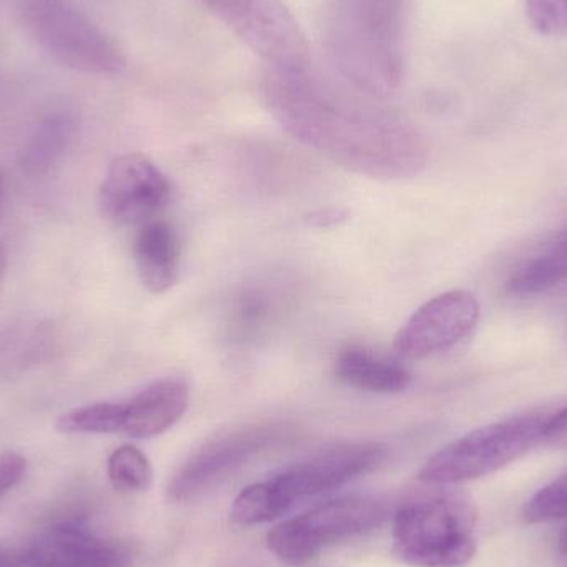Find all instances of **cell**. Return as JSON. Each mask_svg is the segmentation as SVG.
I'll list each match as a JSON object with an SVG mask.
<instances>
[{"label":"cell","instance_id":"cell-13","mask_svg":"<svg viewBox=\"0 0 567 567\" xmlns=\"http://www.w3.org/2000/svg\"><path fill=\"white\" fill-rule=\"evenodd\" d=\"M189 389L183 380L162 379L122 402L120 435L153 439L168 432L185 415Z\"/></svg>","mask_w":567,"mask_h":567},{"label":"cell","instance_id":"cell-5","mask_svg":"<svg viewBox=\"0 0 567 567\" xmlns=\"http://www.w3.org/2000/svg\"><path fill=\"white\" fill-rule=\"evenodd\" d=\"M548 419V413H528L473 430L430 456L419 478L452 486L493 475L542 445Z\"/></svg>","mask_w":567,"mask_h":567},{"label":"cell","instance_id":"cell-4","mask_svg":"<svg viewBox=\"0 0 567 567\" xmlns=\"http://www.w3.org/2000/svg\"><path fill=\"white\" fill-rule=\"evenodd\" d=\"M476 508L458 492L409 503L393 519V555L416 567H465L476 555Z\"/></svg>","mask_w":567,"mask_h":567},{"label":"cell","instance_id":"cell-16","mask_svg":"<svg viewBox=\"0 0 567 567\" xmlns=\"http://www.w3.org/2000/svg\"><path fill=\"white\" fill-rule=\"evenodd\" d=\"M75 123L69 113L45 116L33 130L20 152V166L30 176L45 175L65 152Z\"/></svg>","mask_w":567,"mask_h":567},{"label":"cell","instance_id":"cell-2","mask_svg":"<svg viewBox=\"0 0 567 567\" xmlns=\"http://www.w3.org/2000/svg\"><path fill=\"white\" fill-rule=\"evenodd\" d=\"M412 0H330L323 42L347 85L383 100L406 75Z\"/></svg>","mask_w":567,"mask_h":567},{"label":"cell","instance_id":"cell-20","mask_svg":"<svg viewBox=\"0 0 567 567\" xmlns=\"http://www.w3.org/2000/svg\"><path fill=\"white\" fill-rule=\"evenodd\" d=\"M523 518L529 525H542L567 518V473L543 486L528 499Z\"/></svg>","mask_w":567,"mask_h":567},{"label":"cell","instance_id":"cell-27","mask_svg":"<svg viewBox=\"0 0 567 567\" xmlns=\"http://www.w3.org/2000/svg\"><path fill=\"white\" fill-rule=\"evenodd\" d=\"M0 203H2V175H0Z\"/></svg>","mask_w":567,"mask_h":567},{"label":"cell","instance_id":"cell-1","mask_svg":"<svg viewBox=\"0 0 567 567\" xmlns=\"http://www.w3.org/2000/svg\"><path fill=\"white\" fill-rule=\"evenodd\" d=\"M262 96L293 140L350 172L406 179L429 162L425 140L409 120L363 93L322 82L312 69H266Z\"/></svg>","mask_w":567,"mask_h":567},{"label":"cell","instance_id":"cell-15","mask_svg":"<svg viewBox=\"0 0 567 567\" xmlns=\"http://www.w3.org/2000/svg\"><path fill=\"white\" fill-rule=\"evenodd\" d=\"M336 375L346 385L370 393L403 392L412 382V375L399 360L383 359L359 346L340 350Z\"/></svg>","mask_w":567,"mask_h":567},{"label":"cell","instance_id":"cell-24","mask_svg":"<svg viewBox=\"0 0 567 567\" xmlns=\"http://www.w3.org/2000/svg\"><path fill=\"white\" fill-rule=\"evenodd\" d=\"M0 567H25L20 556H13L12 553L0 548Z\"/></svg>","mask_w":567,"mask_h":567},{"label":"cell","instance_id":"cell-12","mask_svg":"<svg viewBox=\"0 0 567 567\" xmlns=\"http://www.w3.org/2000/svg\"><path fill=\"white\" fill-rule=\"evenodd\" d=\"M27 567H128L130 555L118 543L89 529L60 525L40 533L22 556Z\"/></svg>","mask_w":567,"mask_h":567},{"label":"cell","instance_id":"cell-19","mask_svg":"<svg viewBox=\"0 0 567 567\" xmlns=\"http://www.w3.org/2000/svg\"><path fill=\"white\" fill-rule=\"evenodd\" d=\"M109 478L122 492H145L152 485V465L145 453L136 446H120L110 455Z\"/></svg>","mask_w":567,"mask_h":567},{"label":"cell","instance_id":"cell-23","mask_svg":"<svg viewBox=\"0 0 567 567\" xmlns=\"http://www.w3.org/2000/svg\"><path fill=\"white\" fill-rule=\"evenodd\" d=\"M342 219H346V213L340 212V209H327V212L313 215L310 223L322 228V226L339 225Z\"/></svg>","mask_w":567,"mask_h":567},{"label":"cell","instance_id":"cell-9","mask_svg":"<svg viewBox=\"0 0 567 567\" xmlns=\"http://www.w3.org/2000/svg\"><path fill=\"white\" fill-rule=\"evenodd\" d=\"M287 430L276 423H256L229 430L196 450L173 476L169 495L176 502L199 498L235 475L259 453L278 445Z\"/></svg>","mask_w":567,"mask_h":567},{"label":"cell","instance_id":"cell-10","mask_svg":"<svg viewBox=\"0 0 567 567\" xmlns=\"http://www.w3.org/2000/svg\"><path fill=\"white\" fill-rule=\"evenodd\" d=\"M168 176L146 156L130 153L113 159L99 192L102 215L123 226H143L172 203Z\"/></svg>","mask_w":567,"mask_h":567},{"label":"cell","instance_id":"cell-7","mask_svg":"<svg viewBox=\"0 0 567 567\" xmlns=\"http://www.w3.org/2000/svg\"><path fill=\"white\" fill-rule=\"evenodd\" d=\"M386 515V503L379 496H346L276 526L268 535V546L281 561L300 566L329 546L373 532Z\"/></svg>","mask_w":567,"mask_h":567},{"label":"cell","instance_id":"cell-18","mask_svg":"<svg viewBox=\"0 0 567 567\" xmlns=\"http://www.w3.org/2000/svg\"><path fill=\"white\" fill-rule=\"evenodd\" d=\"M122 402H100L63 413L55 429L65 435H120Z\"/></svg>","mask_w":567,"mask_h":567},{"label":"cell","instance_id":"cell-17","mask_svg":"<svg viewBox=\"0 0 567 567\" xmlns=\"http://www.w3.org/2000/svg\"><path fill=\"white\" fill-rule=\"evenodd\" d=\"M567 281V229L542 255L522 266L508 281L509 293L526 297L548 292Z\"/></svg>","mask_w":567,"mask_h":567},{"label":"cell","instance_id":"cell-26","mask_svg":"<svg viewBox=\"0 0 567 567\" xmlns=\"http://www.w3.org/2000/svg\"><path fill=\"white\" fill-rule=\"evenodd\" d=\"M7 262H9V256H7L6 248L0 246V286H2L3 278H6Z\"/></svg>","mask_w":567,"mask_h":567},{"label":"cell","instance_id":"cell-6","mask_svg":"<svg viewBox=\"0 0 567 567\" xmlns=\"http://www.w3.org/2000/svg\"><path fill=\"white\" fill-rule=\"evenodd\" d=\"M23 25L60 65L116 75L126 65L118 43L66 0H16Z\"/></svg>","mask_w":567,"mask_h":567},{"label":"cell","instance_id":"cell-11","mask_svg":"<svg viewBox=\"0 0 567 567\" xmlns=\"http://www.w3.org/2000/svg\"><path fill=\"white\" fill-rule=\"evenodd\" d=\"M480 302L468 290H449L415 310L396 332L399 360H422L458 346L478 326Z\"/></svg>","mask_w":567,"mask_h":567},{"label":"cell","instance_id":"cell-22","mask_svg":"<svg viewBox=\"0 0 567 567\" xmlns=\"http://www.w3.org/2000/svg\"><path fill=\"white\" fill-rule=\"evenodd\" d=\"M542 445L551 449H567V405L549 415L543 433Z\"/></svg>","mask_w":567,"mask_h":567},{"label":"cell","instance_id":"cell-21","mask_svg":"<svg viewBox=\"0 0 567 567\" xmlns=\"http://www.w3.org/2000/svg\"><path fill=\"white\" fill-rule=\"evenodd\" d=\"M27 472V462L19 453L7 452L0 455V496L19 485Z\"/></svg>","mask_w":567,"mask_h":567},{"label":"cell","instance_id":"cell-25","mask_svg":"<svg viewBox=\"0 0 567 567\" xmlns=\"http://www.w3.org/2000/svg\"><path fill=\"white\" fill-rule=\"evenodd\" d=\"M556 548H558L559 559L567 566V528L563 529L561 535H559Z\"/></svg>","mask_w":567,"mask_h":567},{"label":"cell","instance_id":"cell-8","mask_svg":"<svg viewBox=\"0 0 567 567\" xmlns=\"http://www.w3.org/2000/svg\"><path fill=\"white\" fill-rule=\"evenodd\" d=\"M225 23L266 69H312V56L299 22L282 0H199Z\"/></svg>","mask_w":567,"mask_h":567},{"label":"cell","instance_id":"cell-3","mask_svg":"<svg viewBox=\"0 0 567 567\" xmlns=\"http://www.w3.org/2000/svg\"><path fill=\"white\" fill-rule=\"evenodd\" d=\"M385 456V446L375 442L342 443L323 450L239 493L231 509L233 522L243 526L275 522L300 503L372 472Z\"/></svg>","mask_w":567,"mask_h":567},{"label":"cell","instance_id":"cell-14","mask_svg":"<svg viewBox=\"0 0 567 567\" xmlns=\"http://www.w3.org/2000/svg\"><path fill=\"white\" fill-rule=\"evenodd\" d=\"M136 275L148 292L165 293L179 278L182 241L169 223L153 219L140 226L133 243Z\"/></svg>","mask_w":567,"mask_h":567}]
</instances>
